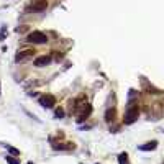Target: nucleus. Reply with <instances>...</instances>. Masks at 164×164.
<instances>
[{
  "label": "nucleus",
  "instance_id": "1",
  "mask_svg": "<svg viewBox=\"0 0 164 164\" xmlns=\"http://www.w3.org/2000/svg\"><path fill=\"white\" fill-rule=\"evenodd\" d=\"M74 113L79 117V121L85 120L90 113V105H89L87 98L85 97H79L77 100L74 102Z\"/></svg>",
  "mask_w": 164,
  "mask_h": 164
},
{
  "label": "nucleus",
  "instance_id": "2",
  "mask_svg": "<svg viewBox=\"0 0 164 164\" xmlns=\"http://www.w3.org/2000/svg\"><path fill=\"white\" fill-rule=\"evenodd\" d=\"M138 113H140V110H138V105H136V102H133V100H131V102H130V105H128V110H126V113H125V123L131 125L133 121H136Z\"/></svg>",
  "mask_w": 164,
  "mask_h": 164
},
{
  "label": "nucleus",
  "instance_id": "3",
  "mask_svg": "<svg viewBox=\"0 0 164 164\" xmlns=\"http://www.w3.org/2000/svg\"><path fill=\"white\" fill-rule=\"evenodd\" d=\"M25 41L35 43V44H41V43H46V41H48V36H46L44 33H41V31H31L28 36H26Z\"/></svg>",
  "mask_w": 164,
  "mask_h": 164
},
{
  "label": "nucleus",
  "instance_id": "4",
  "mask_svg": "<svg viewBox=\"0 0 164 164\" xmlns=\"http://www.w3.org/2000/svg\"><path fill=\"white\" fill-rule=\"evenodd\" d=\"M33 54H35V49H21V51H18L16 52V56H15V61L16 62H23V61H26V59H30V58H33Z\"/></svg>",
  "mask_w": 164,
  "mask_h": 164
},
{
  "label": "nucleus",
  "instance_id": "5",
  "mask_svg": "<svg viewBox=\"0 0 164 164\" xmlns=\"http://www.w3.org/2000/svg\"><path fill=\"white\" fill-rule=\"evenodd\" d=\"M48 7V2L46 0H33L28 5V10H33V12H43Z\"/></svg>",
  "mask_w": 164,
  "mask_h": 164
},
{
  "label": "nucleus",
  "instance_id": "6",
  "mask_svg": "<svg viewBox=\"0 0 164 164\" xmlns=\"http://www.w3.org/2000/svg\"><path fill=\"white\" fill-rule=\"evenodd\" d=\"M39 103L44 108H52L56 105V98L52 97V95H43V97L39 98Z\"/></svg>",
  "mask_w": 164,
  "mask_h": 164
},
{
  "label": "nucleus",
  "instance_id": "7",
  "mask_svg": "<svg viewBox=\"0 0 164 164\" xmlns=\"http://www.w3.org/2000/svg\"><path fill=\"white\" fill-rule=\"evenodd\" d=\"M49 62H51V58H49V56H39V58L35 59L36 67H44V66H48Z\"/></svg>",
  "mask_w": 164,
  "mask_h": 164
},
{
  "label": "nucleus",
  "instance_id": "8",
  "mask_svg": "<svg viewBox=\"0 0 164 164\" xmlns=\"http://www.w3.org/2000/svg\"><path fill=\"white\" fill-rule=\"evenodd\" d=\"M156 146H157V141H148V143L141 144L140 149L141 151H153V149H156Z\"/></svg>",
  "mask_w": 164,
  "mask_h": 164
},
{
  "label": "nucleus",
  "instance_id": "9",
  "mask_svg": "<svg viewBox=\"0 0 164 164\" xmlns=\"http://www.w3.org/2000/svg\"><path fill=\"white\" fill-rule=\"evenodd\" d=\"M105 120H107L108 123L115 120V110H113V108H108V110H107V113H105Z\"/></svg>",
  "mask_w": 164,
  "mask_h": 164
},
{
  "label": "nucleus",
  "instance_id": "10",
  "mask_svg": "<svg viewBox=\"0 0 164 164\" xmlns=\"http://www.w3.org/2000/svg\"><path fill=\"white\" fill-rule=\"evenodd\" d=\"M118 163H120V164H128V156H126V153H121L120 156H118Z\"/></svg>",
  "mask_w": 164,
  "mask_h": 164
},
{
  "label": "nucleus",
  "instance_id": "11",
  "mask_svg": "<svg viewBox=\"0 0 164 164\" xmlns=\"http://www.w3.org/2000/svg\"><path fill=\"white\" fill-rule=\"evenodd\" d=\"M7 163L8 164H20L18 159H13V156H7Z\"/></svg>",
  "mask_w": 164,
  "mask_h": 164
},
{
  "label": "nucleus",
  "instance_id": "12",
  "mask_svg": "<svg viewBox=\"0 0 164 164\" xmlns=\"http://www.w3.org/2000/svg\"><path fill=\"white\" fill-rule=\"evenodd\" d=\"M56 117L62 118V117H64V110H62V108H58V110H56Z\"/></svg>",
  "mask_w": 164,
  "mask_h": 164
},
{
  "label": "nucleus",
  "instance_id": "13",
  "mask_svg": "<svg viewBox=\"0 0 164 164\" xmlns=\"http://www.w3.org/2000/svg\"><path fill=\"white\" fill-rule=\"evenodd\" d=\"M7 148H8V151H10L12 154H20V151L15 149V148H12V146H7Z\"/></svg>",
  "mask_w": 164,
  "mask_h": 164
},
{
  "label": "nucleus",
  "instance_id": "14",
  "mask_svg": "<svg viewBox=\"0 0 164 164\" xmlns=\"http://www.w3.org/2000/svg\"><path fill=\"white\" fill-rule=\"evenodd\" d=\"M28 164H33V163H28Z\"/></svg>",
  "mask_w": 164,
  "mask_h": 164
}]
</instances>
